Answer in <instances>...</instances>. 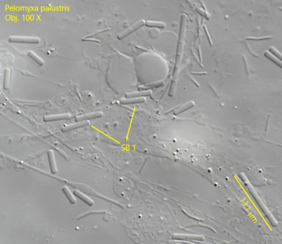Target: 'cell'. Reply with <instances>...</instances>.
Returning <instances> with one entry per match:
<instances>
[{
	"instance_id": "30bf717a",
	"label": "cell",
	"mask_w": 282,
	"mask_h": 244,
	"mask_svg": "<svg viewBox=\"0 0 282 244\" xmlns=\"http://www.w3.org/2000/svg\"><path fill=\"white\" fill-rule=\"evenodd\" d=\"M145 26L149 28L158 29L165 28L166 26L165 23L162 22H157V21H151V20H148L146 22Z\"/></svg>"
},
{
	"instance_id": "6da1fadb",
	"label": "cell",
	"mask_w": 282,
	"mask_h": 244,
	"mask_svg": "<svg viewBox=\"0 0 282 244\" xmlns=\"http://www.w3.org/2000/svg\"><path fill=\"white\" fill-rule=\"evenodd\" d=\"M8 41L11 43L19 44H37L40 41L38 37L24 36H11L8 38Z\"/></svg>"
},
{
	"instance_id": "8992f818",
	"label": "cell",
	"mask_w": 282,
	"mask_h": 244,
	"mask_svg": "<svg viewBox=\"0 0 282 244\" xmlns=\"http://www.w3.org/2000/svg\"><path fill=\"white\" fill-rule=\"evenodd\" d=\"M47 155L51 173L52 174H56L57 173V168L54 151L52 150H49L47 152Z\"/></svg>"
},
{
	"instance_id": "d6986e66",
	"label": "cell",
	"mask_w": 282,
	"mask_h": 244,
	"mask_svg": "<svg viewBox=\"0 0 282 244\" xmlns=\"http://www.w3.org/2000/svg\"><path fill=\"white\" fill-rule=\"evenodd\" d=\"M189 78L191 80V81H192V82H193V83L195 84V85H197V86H199V84H198V82H197V81H196V80L194 79L193 78H191V76H189Z\"/></svg>"
},
{
	"instance_id": "9a60e30c",
	"label": "cell",
	"mask_w": 282,
	"mask_h": 244,
	"mask_svg": "<svg viewBox=\"0 0 282 244\" xmlns=\"http://www.w3.org/2000/svg\"><path fill=\"white\" fill-rule=\"evenodd\" d=\"M164 83L162 82H158L157 83H153V84H149L147 85L144 86H141L138 88V89L141 90H148L150 89H152L153 88H156V87H159L160 86L163 85Z\"/></svg>"
},
{
	"instance_id": "7c38bea8",
	"label": "cell",
	"mask_w": 282,
	"mask_h": 244,
	"mask_svg": "<svg viewBox=\"0 0 282 244\" xmlns=\"http://www.w3.org/2000/svg\"><path fill=\"white\" fill-rule=\"evenodd\" d=\"M152 94L151 91H141V92H131L128 93L126 95V97L127 98H133L140 96H149Z\"/></svg>"
},
{
	"instance_id": "277c9868",
	"label": "cell",
	"mask_w": 282,
	"mask_h": 244,
	"mask_svg": "<svg viewBox=\"0 0 282 244\" xmlns=\"http://www.w3.org/2000/svg\"><path fill=\"white\" fill-rule=\"evenodd\" d=\"M71 118V115L70 113H62V114H52L46 116L44 117V121L45 122H55V121H63L69 119Z\"/></svg>"
},
{
	"instance_id": "ba28073f",
	"label": "cell",
	"mask_w": 282,
	"mask_h": 244,
	"mask_svg": "<svg viewBox=\"0 0 282 244\" xmlns=\"http://www.w3.org/2000/svg\"><path fill=\"white\" fill-rule=\"evenodd\" d=\"M62 191H63L65 195L66 196L67 199L70 202V203L72 205H74L76 203V199L74 195L71 192L70 189L66 186H64V187L62 188Z\"/></svg>"
},
{
	"instance_id": "5bb4252c",
	"label": "cell",
	"mask_w": 282,
	"mask_h": 244,
	"mask_svg": "<svg viewBox=\"0 0 282 244\" xmlns=\"http://www.w3.org/2000/svg\"><path fill=\"white\" fill-rule=\"evenodd\" d=\"M268 51L274 57L278 58L279 60H282V54L278 50H277L276 48L271 47L269 48Z\"/></svg>"
},
{
	"instance_id": "9c48e42d",
	"label": "cell",
	"mask_w": 282,
	"mask_h": 244,
	"mask_svg": "<svg viewBox=\"0 0 282 244\" xmlns=\"http://www.w3.org/2000/svg\"><path fill=\"white\" fill-rule=\"evenodd\" d=\"M28 56L29 58H30L32 60H34L35 62L38 64L39 66H43L45 63V62L44 60L41 58V57H39L38 55L36 54L35 52L33 51H30L28 52Z\"/></svg>"
},
{
	"instance_id": "ffe728a7",
	"label": "cell",
	"mask_w": 282,
	"mask_h": 244,
	"mask_svg": "<svg viewBox=\"0 0 282 244\" xmlns=\"http://www.w3.org/2000/svg\"><path fill=\"white\" fill-rule=\"evenodd\" d=\"M197 50H198V54H199V59H200V60H201V62H202V57H201V52H200V49L199 47L197 48Z\"/></svg>"
},
{
	"instance_id": "5b68a950",
	"label": "cell",
	"mask_w": 282,
	"mask_h": 244,
	"mask_svg": "<svg viewBox=\"0 0 282 244\" xmlns=\"http://www.w3.org/2000/svg\"><path fill=\"white\" fill-rule=\"evenodd\" d=\"M89 121H83V122H76V123L71 124L68 125H66L65 126H64L62 128V131L64 133H66L72 130H76L79 128H81L82 127H86L87 125H89Z\"/></svg>"
},
{
	"instance_id": "ac0fdd59",
	"label": "cell",
	"mask_w": 282,
	"mask_h": 244,
	"mask_svg": "<svg viewBox=\"0 0 282 244\" xmlns=\"http://www.w3.org/2000/svg\"><path fill=\"white\" fill-rule=\"evenodd\" d=\"M192 74H195V75H197V76H203V75L206 74L207 72H193Z\"/></svg>"
},
{
	"instance_id": "2e32d148",
	"label": "cell",
	"mask_w": 282,
	"mask_h": 244,
	"mask_svg": "<svg viewBox=\"0 0 282 244\" xmlns=\"http://www.w3.org/2000/svg\"><path fill=\"white\" fill-rule=\"evenodd\" d=\"M194 105H194V103L192 101H191L189 102V103H187L186 104L182 106L179 110H178V111H176V112H177V113H176V114H180L181 113L187 110L188 109L192 107Z\"/></svg>"
},
{
	"instance_id": "4fadbf2b",
	"label": "cell",
	"mask_w": 282,
	"mask_h": 244,
	"mask_svg": "<svg viewBox=\"0 0 282 244\" xmlns=\"http://www.w3.org/2000/svg\"><path fill=\"white\" fill-rule=\"evenodd\" d=\"M144 102V100H143V98H141V99H137V98H135V99H129V98H127V99H122L120 100V103L121 104H124V105H126V104H132V103H138V102Z\"/></svg>"
},
{
	"instance_id": "52a82bcc",
	"label": "cell",
	"mask_w": 282,
	"mask_h": 244,
	"mask_svg": "<svg viewBox=\"0 0 282 244\" xmlns=\"http://www.w3.org/2000/svg\"><path fill=\"white\" fill-rule=\"evenodd\" d=\"M73 194L75 196L78 197L79 199L82 200L83 202L86 203L89 206H92L94 205V201L90 199L88 196L86 195V194L83 193L81 191L78 190H74L73 191Z\"/></svg>"
},
{
	"instance_id": "8fae6325",
	"label": "cell",
	"mask_w": 282,
	"mask_h": 244,
	"mask_svg": "<svg viewBox=\"0 0 282 244\" xmlns=\"http://www.w3.org/2000/svg\"><path fill=\"white\" fill-rule=\"evenodd\" d=\"M264 55L268 60H271L274 63L276 64L277 66L280 67L282 69V60H279L278 58L274 57L272 54H271L268 51H266L265 52V54H264Z\"/></svg>"
},
{
	"instance_id": "7a4b0ae2",
	"label": "cell",
	"mask_w": 282,
	"mask_h": 244,
	"mask_svg": "<svg viewBox=\"0 0 282 244\" xmlns=\"http://www.w3.org/2000/svg\"><path fill=\"white\" fill-rule=\"evenodd\" d=\"M146 25V21L144 20H141L140 21L134 24L133 26H131L127 28L125 31L122 32L120 34L117 36V38L119 40H122L123 39L126 38L128 35H131L133 33V32H136L138 29L142 28L143 26Z\"/></svg>"
},
{
	"instance_id": "3957f363",
	"label": "cell",
	"mask_w": 282,
	"mask_h": 244,
	"mask_svg": "<svg viewBox=\"0 0 282 244\" xmlns=\"http://www.w3.org/2000/svg\"><path fill=\"white\" fill-rule=\"evenodd\" d=\"M103 114L102 112L98 111L95 112H92L88 114H82L76 118V122H83V121H89L91 119H94L97 118H99L103 117Z\"/></svg>"
},
{
	"instance_id": "e0dca14e",
	"label": "cell",
	"mask_w": 282,
	"mask_h": 244,
	"mask_svg": "<svg viewBox=\"0 0 282 244\" xmlns=\"http://www.w3.org/2000/svg\"><path fill=\"white\" fill-rule=\"evenodd\" d=\"M203 28H204V32H205V33H206V36H207V39H208V42H209V45H210V46L212 47V39L211 38V36L209 35V32L208 31L207 28V27H206V26H203Z\"/></svg>"
}]
</instances>
